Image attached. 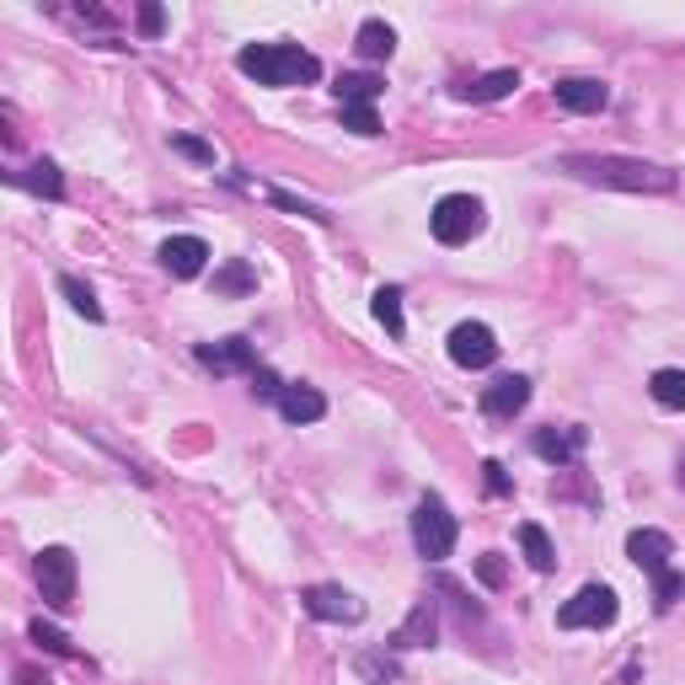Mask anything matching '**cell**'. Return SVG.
Listing matches in <instances>:
<instances>
[{
    "label": "cell",
    "instance_id": "cell-1",
    "mask_svg": "<svg viewBox=\"0 0 685 685\" xmlns=\"http://www.w3.org/2000/svg\"><path fill=\"white\" fill-rule=\"evenodd\" d=\"M552 172L589 187H622V193H675L681 187L670 167L643 161V156H558Z\"/></svg>",
    "mask_w": 685,
    "mask_h": 685
},
{
    "label": "cell",
    "instance_id": "cell-2",
    "mask_svg": "<svg viewBox=\"0 0 685 685\" xmlns=\"http://www.w3.org/2000/svg\"><path fill=\"white\" fill-rule=\"evenodd\" d=\"M236 70L252 75L257 86H311L321 75V60L301 44H247L236 54Z\"/></svg>",
    "mask_w": 685,
    "mask_h": 685
},
{
    "label": "cell",
    "instance_id": "cell-3",
    "mask_svg": "<svg viewBox=\"0 0 685 685\" xmlns=\"http://www.w3.org/2000/svg\"><path fill=\"white\" fill-rule=\"evenodd\" d=\"M413 547L424 562H444L455 552V514L444 509L439 493H424L418 509H413Z\"/></svg>",
    "mask_w": 685,
    "mask_h": 685
},
{
    "label": "cell",
    "instance_id": "cell-4",
    "mask_svg": "<svg viewBox=\"0 0 685 685\" xmlns=\"http://www.w3.org/2000/svg\"><path fill=\"white\" fill-rule=\"evenodd\" d=\"M429 231H435V242H444V247H466V242L482 231V198H472V193H444L435 204V215H429Z\"/></svg>",
    "mask_w": 685,
    "mask_h": 685
},
{
    "label": "cell",
    "instance_id": "cell-5",
    "mask_svg": "<svg viewBox=\"0 0 685 685\" xmlns=\"http://www.w3.org/2000/svg\"><path fill=\"white\" fill-rule=\"evenodd\" d=\"M616 616H622L616 589H611V584H584V589L558 611V626L562 632H600V626H611Z\"/></svg>",
    "mask_w": 685,
    "mask_h": 685
},
{
    "label": "cell",
    "instance_id": "cell-6",
    "mask_svg": "<svg viewBox=\"0 0 685 685\" xmlns=\"http://www.w3.org/2000/svg\"><path fill=\"white\" fill-rule=\"evenodd\" d=\"M38 589L54 611H70L75 606V558L70 547H44L38 552Z\"/></svg>",
    "mask_w": 685,
    "mask_h": 685
},
{
    "label": "cell",
    "instance_id": "cell-7",
    "mask_svg": "<svg viewBox=\"0 0 685 685\" xmlns=\"http://www.w3.org/2000/svg\"><path fill=\"white\" fill-rule=\"evenodd\" d=\"M450 359H455L461 370H488V365L499 359L493 327H488V321H461V327L450 332Z\"/></svg>",
    "mask_w": 685,
    "mask_h": 685
},
{
    "label": "cell",
    "instance_id": "cell-8",
    "mask_svg": "<svg viewBox=\"0 0 685 685\" xmlns=\"http://www.w3.org/2000/svg\"><path fill=\"white\" fill-rule=\"evenodd\" d=\"M301 606L311 611L316 622H343V626L365 622V600H359V595H348L343 584H311V589L301 595Z\"/></svg>",
    "mask_w": 685,
    "mask_h": 685
},
{
    "label": "cell",
    "instance_id": "cell-9",
    "mask_svg": "<svg viewBox=\"0 0 685 685\" xmlns=\"http://www.w3.org/2000/svg\"><path fill=\"white\" fill-rule=\"evenodd\" d=\"M626 558H632L643 573H648V578H653V584H659L664 573H675V567H670V558H675V541H670L664 530L643 525V530H632V536H626Z\"/></svg>",
    "mask_w": 685,
    "mask_h": 685
},
{
    "label": "cell",
    "instance_id": "cell-10",
    "mask_svg": "<svg viewBox=\"0 0 685 685\" xmlns=\"http://www.w3.org/2000/svg\"><path fill=\"white\" fill-rule=\"evenodd\" d=\"M198 365L215 375H231V370H262L257 354H252L247 338H220V343H198Z\"/></svg>",
    "mask_w": 685,
    "mask_h": 685
},
{
    "label": "cell",
    "instance_id": "cell-11",
    "mask_svg": "<svg viewBox=\"0 0 685 685\" xmlns=\"http://www.w3.org/2000/svg\"><path fill=\"white\" fill-rule=\"evenodd\" d=\"M161 262L172 279H198L204 262H209V242L204 236H167L161 242Z\"/></svg>",
    "mask_w": 685,
    "mask_h": 685
},
{
    "label": "cell",
    "instance_id": "cell-12",
    "mask_svg": "<svg viewBox=\"0 0 685 685\" xmlns=\"http://www.w3.org/2000/svg\"><path fill=\"white\" fill-rule=\"evenodd\" d=\"M558 102L567 113H600L611 102V86L595 81V75H562L558 81Z\"/></svg>",
    "mask_w": 685,
    "mask_h": 685
},
{
    "label": "cell",
    "instance_id": "cell-13",
    "mask_svg": "<svg viewBox=\"0 0 685 685\" xmlns=\"http://www.w3.org/2000/svg\"><path fill=\"white\" fill-rule=\"evenodd\" d=\"M525 402H530V380L525 375H499L482 391V413L488 418H514V413H525Z\"/></svg>",
    "mask_w": 685,
    "mask_h": 685
},
{
    "label": "cell",
    "instance_id": "cell-14",
    "mask_svg": "<svg viewBox=\"0 0 685 685\" xmlns=\"http://www.w3.org/2000/svg\"><path fill=\"white\" fill-rule=\"evenodd\" d=\"M279 413L290 418V424H321L327 418V396L306 386V380H290L284 386V396H279Z\"/></svg>",
    "mask_w": 685,
    "mask_h": 685
},
{
    "label": "cell",
    "instance_id": "cell-15",
    "mask_svg": "<svg viewBox=\"0 0 685 685\" xmlns=\"http://www.w3.org/2000/svg\"><path fill=\"white\" fill-rule=\"evenodd\" d=\"M530 450L547 461V466H567L578 450H584V429H536V439H530Z\"/></svg>",
    "mask_w": 685,
    "mask_h": 685
},
{
    "label": "cell",
    "instance_id": "cell-16",
    "mask_svg": "<svg viewBox=\"0 0 685 685\" xmlns=\"http://www.w3.org/2000/svg\"><path fill=\"white\" fill-rule=\"evenodd\" d=\"M514 86H519V70H493V75H477V81L455 86V97L461 102H503Z\"/></svg>",
    "mask_w": 685,
    "mask_h": 685
},
{
    "label": "cell",
    "instance_id": "cell-17",
    "mask_svg": "<svg viewBox=\"0 0 685 685\" xmlns=\"http://www.w3.org/2000/svg\"><path fill=\"white\" fill-rule=\"evenodd\" d=\"M354 49H359V60H391L396 54V33H391V22H380V16H370V22H359V38H354Z\"/></svg>",
    "mask_w": 685,
    "mask_h": 685
},
{
    "label": "cell",
    "instance_id": "cell-18",
    "mask_svg": "<svg viewBox=\"0 0 685 685\" xmlns=\"http://www.w3.org/2000/svg\"><path fill=\"white\" fill-rule=\"evenodd\" d=\"M519 547H525V562H530L536 573H552V567H558V547H552V536H547L536 519L519 525Z\"/></svg>",
    "mask_w": 685,
    "mask_h": 685
},
{
    "label": "cell",
    "instance_id": "cell-19",
    "mask_svg": "<svg viewBox=\"0 0 685 685\" xmlns=\"http://www.w3.org/2000/svg\"><path fill=\"white\" fill-rule=\"evenodd\" d=\"M435 600H424V606H413V616L402 622L396 632V648H435Z\"/></svg>",
    "mask_w": 685,
    "mask_h": 685
},
{
    "label": "cell",
    "instance_id": "cell-20",
    "mask_svg": "<svg viewBox=\"0 0 685 685\" xmlns=\"http://www.w3.org/2000/svg\"><path fill=\"white\" fill-rule=\"evenodd\" d=\"M370 311L391 338H407V316H402V290H396V284H380V290H375Z\"/></svg>",
    "mask_w": 685,
    "mask_h": 685
},
{
    "label": "cell",
    "instance_id": "cell-21",
    "mask_svg": "<svg viewBox=\"0 0 685 685\" xmlns=\"http://www.w3.org/2000/svg\"><path fill=\"white\" fill-rule=\"evenodd\" d=\"M380 75H338V102L343 108H375V97H380Z\"/></svg>",
    "mask_w": 685,
    "mask_h": 685
},
{
    "label": "cell",
    "instance_id": "cell-22",
    "mask_svg": "<svg viewBox=\"0 0 685 685\" xmlns=\"http://www.w3.org/2000/svg\"><path fill=\"white\" fill-rule=\"evenodd\" d=\"M16 183L27 187V193H38V198H64V178L54 161H33L27 172H16Z\"/></svg>",
    "mask_w": 685,
    "mask_h": 685
},
{
    "label": "cell",
    "instance_id": "cell-23",
    "mask_svg": "<svg viewBox=\"0 0 685 685\" xmlns=\"http://www.w3.org/2000/svg\"><path fill=\"white\" fill-rule=\"evenodd\" d=\"M648 391H653V402H659V407L685 413V370H653Z\"/></svg>",
    "mask_w": 685,
    "mask_h": 685
},
{
    "label": "cell",
    "instance_id": "cell-24",
    "mask_svg": "<svg viewBox=\"0 0 685 685\" xmlns=\"http://www.w3.org/2000/svg\"><path fill=\"white\" fill-rule=\"evenodd\" d=\"M60 295L75 306V316H86V321H102V306H97V295H91V284H81L75 273H60Z\"/></svg>",
    "mask_w": 685,
    "mask_h": 685
},
{
    "label": "cell",
    "instance_id": "cell-25",
    "mask_svg": "<svg viewBox=\"0 0 685 685\" xmlns=\"http://www.w3.org/2000/svg\"><path fill=\"white\" fill-rule=\"evenodd\" d=\"M215 290H220V295H247V290H257V273H252L247 262H225V268L215 273Z\"/></svg>",
    "mask_w": 685,
    "mask_h": 685
},
{
    "label": "cell",
    "instance_id": "cell-26",
    "mask_svg": "<svg viewBox=\"0 0 685 685\" xmlns=\"http://www.w3.org/2000/svg\"><path fill=\"white\" fill-rule=\"evenodd\" d=\"M268 198H273L279 209H290V215H306V220H316V225H327V220H332L327 209H316V204H306V198H295V193H284V187H268Z\"/></svg>",
    "mask_w": 685,
    "mask_h": 685
},
{
    "label": "cell",
    "instance_id": "cell-27",
    "mask_svg": "<svg viewBox=\"0 0 685 685\" xmlns=\"http://www.w3.org/2000/svg\"><path fill=\"white\" fill-rule=\"evenodd\" d=\"M27 632H33V643H38V648H49V653H60V659H70V653H75V648H70V637H64L60 626H49L44 616L27 626Z\"/></svg>",
    "mask_w": 685,
    "mask_h": 685
},
{
    "label": "cell",
    "instance_id": "cell-28",
    "mask_svg": "<svg viewBox=\"0 0 685 685\" xmlns=\"http://www.w3.org/2000/svg\"><path fill=\"white\" fill-rule=\"evenodd\" d=\"M681 595H685L681 573H664V578L653 584V606H659V611H675V606H681Z\"/></svg>",
    "mask_w": 685,
    "mask_h": 685
},
{
    "label": "cell",
    "instance_id": "cell-29",
    "mask_svg": "<svg viewBox=\"0 0 685 685\" xmlns=\"http://www.w3.org/2000/svg\"><path fill=\"white\" fill-rule=\"evenodd\" d=\"M172 150L187 156V161H198V167H215V145H204V139H193V134H172Z\"/></svg>",
    "mask_w": 685,
    "mask_h": 685
},
{
    "label": "cell",
    "instance_id": "cell-30",
    "mask_svg": "<svg viewBox=\"0 0 685 685\" xmlns=\"http://www.w3.org/2000/svg\"><path fill=\"white\" fill-rule=\"evenodd\" d=\"M343 129H354V134L375 139V134H380V119H375V108H343Z\"/></svg>",
    "mask_w": 685,
    "mask_h": 685
},
{
    "label": "cell",
    "instance_id": "cell-31",
    "mask_svg": "<svg viewBox=\"0 0 685 685\" xmlns=\"http://www.w3.org/2000/svg\"><path fill=\"white\" fill-rule=\"evenodd\" d=\"M359 675L375 681V685H391V681H396V664H391V659H380V653H365V659H359Z\"/></svg>",
    "mask_w": 685,
    "mask_h": 685
},
{
    "label": "cell",
    "instance_id": "cell-32",
    "mask_svg": "<svg viewBox=\"0 0 685 685\" xmlns=\"http://www.w3.org/2000/svg\"><path fill=\"white\" fill-rule=\"evenodd\" d=\"M477 578H482L488 589H503V578H509V573H503L499 552H482V558H477Z\"/></svg>",
    "mask_w": 685,
    "mask_h": 685
},
{
    "label": "cell",
    "instance_id": "cell-33",
    "mask_svg": "<svg viewBox=\"0 0 685 685\" xmlns=\"http://www.w3.org/2000/svg\"><path fill=\"white\" fill-rule=\"evenodd\" d=\"M252 391L268 396V402H279V396H284V380H279L273 370H252Z\"/></svg>",
    "mask_w": 685,
    "mask_h": 685
},
{
    "label": "cell",
    "instance_id": "cell-34",
    "mask_svg": "<svg viewBox=\"0 0 685 685\" xmlns=\"http://www.w3.org/2000/svg\"><path fill=\"white\" fill-rule=\"evenodd\" d=\"M482 477H488V493H493V499L514 493V482H509V472H503L499 461H482Z\"/></svg>",
    "mask_w": 685,
    "mask_h": 685
},
{
    "label": "cell",
    "instance_id": "cell-35",
    "mask_svg": "<svg viewBox=\"0 0 685 685\" xmlns=\"http://www.w3.org/2000/svg\"><path fill=\"white\" fill-rule=\"evenodd\" d=\"M161 27H167V11H161V5H139V33H145V38H156Z\"/></svg>",
    "mask_w": 685,
    "mask_h": 685
},
{
    "label": "cell",
    "instance_id": "cell-36",
    "mask_svg": "<svg viewBox=\"0 0 685 685\" xmlns=\"http://www.w3.org/2000/svg\"><path fill=\"white\" fill-rule=\"evenodd\" d=\"M22 685H54V681H44V675H22Z\"/></svg>",
    "mask_w": 685,
    "mask_h": 685
},
{
    "label": "cell",
    "instance_id": "cell-37",
    "mask_svg": "<svg viewBox=\"0 0 685 685\" xmlns=\"http://www.w3.org/2000/svg\"><path fill=\"white\" fill-rule=\"evenodd\" d=\"M681 488H685V455H681Z\"/></svg>",
    "mask_w": 685,
    "mask_h": 685
}]
</instances>
